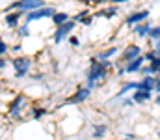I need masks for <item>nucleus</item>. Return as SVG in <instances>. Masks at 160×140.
Wrapping results in <instances>:
<instances>
[{"mask_svg": "<svg viewBox=\"0 0 160 140\" xmlns=\"http://www.w3.org/2000/svg\"><path fill=\"white\" fill-rule=\"evenodd\" d=\"M155 92L160 95V79H158V77H157V82H155Z\"/></svg>", "mask_w": 160, "mask_h": 140, "instance_id": "a878e982", "label": "nucleus"}, {"mask_svg": "<svg viewBox=\"0 0 160 140\" xmlns=\"http://www.w3.org/2000/svg\"><path fill=\"white\" fill-rule=\"evenodd\" d=\"M155 82H157V77H142V80L138 82V90L155 92Z\"/></svg>", "mask_w": 160, "mask_h": 140, "instance_id": "4468645a", "label": "nucleus"}, {"mask_svg": "<svg viewBox=\"0 0 160 140\" xmlns=\"http://www.w3.org/2000/svg\"><path fill=\"white\" fill-rule=\"evenodd\" d=\"M47 114H48V110L43 108V106H34V108H32V118H34V120H39V118L47 116Z\"/></svg>", "mask_w": 160, "mask_h": 140, "instance_id": "aec40b11", "label": "nucleus"}, {"mask_svg": "<svg viewBox=\"0 0 160 140\" xmlns=\"http://www.w3.org/2000/svg\"><path fill=\"white\" fill-rule=\"evenodd\" d=\"M151 50H153L155 58H157V60L160 62V39H158V41H155V43H153V49H151Z\"/></svg>", "mask_w": 160, "mask_h": 140, "instance_id": "5701e85b", "label": "nucleus"}, {"mask_svg": "<svg viewBox=\"0 0 160 140\" xmlns=\"http://www.w3.org/2000/svg\"><path fill=\"white\" fill-rule=\"evenodd\" d=\"M143 54V49L138 45V43H130V45L125 47V50H121V62L123 64H128L136 58H140Z\"/></svg>", "mask_w": 160, "mask_h": 140, "instance_id": "423d86ee", "label": "nucleus"}, {"mask_svg": "<svg viewBox=\"0 0 160 140\" xmlns=\"http://www.w3.org/2000/svg\"><path fill=\"white\" fill-rule=\"evenodd\" d=\"M134 90H138V82H127V84H123L121 86V90L116 93V99H119V97H125L128 92H134Z\"/></svg>", "mask_w": 160, "mask_h": 140, "instance_id": "a211bd4d", "label": "nucleus"}, {"mask_svg": "<svg viewBox=\"0 0 160 140\" xmlns=\"http://www.w3.org/2000/svg\"><path fill=\"white\" fill-rule=\"evenodd\" d=\"M9 50H11V45L4 38H0V58H6L9 54Z\"/></svg>", "mask_w": 160, "mask_h": 140, "instance_id": "6ab92c4d", "label": "nucleus"}, {"mask_svg": "<svg viewBox=\"0 0 160 140\" xmlns=\"http://www.w3.org/2000/svg\"><path fill=\"white\" fill-rule=\"evenodd\" d=\"M26 103H28V99H26V95H24V93L15 95V97H13V101L8 105V114H9L11 118L19 120V118H21V114H22V108L26 106Z\"/></svg>", "mask_w": 160, "mask_h": 140, "instance_id": "39448f33", "label": "nucleus"}, {"mask_svg": "<svg viewBox=\"0 0 160 140\" xmlns=\"http://www.w3.org/2000/svg\"><path fill=\"white\" fill-rule=\"evenodd\" d=\"M130 99H132L136 105H143V103H147V101H151V99H153V92L134 90V92H132V95H130Z\"/></svg>", "mask_w": 160, "mask_h": 140, "instance_id": "f8f14e48", "label": "nucleus"}, {"mask_svg": "<svg viewBox=\"0 0 160 140\" xmlns=\"http://www.w3.org/2000/svg\"><path fill=\"white\" fill-rule=\"evenodd\" d=\"M149 15H151L149 9H138V11H134V13H130V15L125 17V24H127V26H136V24L147 21Z\"/></svg>", "mask_w": 160, "mask_h": 140, "instance_id": "1a4fd4ad", "label": "nucleus"}, {"mask_svg": "<svg viewBox=\"0 0 160 140\" xmlns=\"http://www.w3.org/2000/svg\"><path fill=\"white\" fill-rule=\"evenodd\" d=\"M155 103H157V105L160 106V95H157V97H155Z\"/></svg>", "mask_w": 160, "mask_h": 140, "instance_id": "7c9ffc66", "label": "nucleus"}, {"mask_svg": "<svg viewBox=\"0 0 160 140\" xmlns=\"http://www.w3.org/2000/svg\"><path fill=\"white\" fill-rule=\"evenodd\" d=\"M108 2H114V4H125V2H128V0H108Z\"/></svg>", "mask_w": 160, "mask_h": 140, "instance_id": "c85d7f7f", "label": "nucleus"}, {"mask_svg": "<svg viewBox=\"0 0 160 140\" xmlns=\"http://www.w3.org/2000/svg\"><path fill=\"white\" fill-rule=\"evenodd\" d=\"M67 39H69V45H71V47H78L80 45V39L77 38V36H69Z\"/></svg>", "mask_w": 160, "mask_h": 140, "instance_id": "b1692460", "label": "nucleus"}, {"mask_svg": "<svg viewBox=\"0 0 160 140\" xmlns=\"http://www.w3.org/2000/svg\"><path fill=\"white\" fill-rule=\"evenodd\" d=\"M112 69H114V64H112L110 60L101 62V60H95V58L91 56L89 67H88V73H86V88L93 90L99 82H102V80L108 77V73H110Z\"/></svg>", "mask_w": 160, "mask_h": 140, "instance_id": "f257e3e1", "label": "nucleus"}, {"mask_svg": "<svg viewBox=\"0 0 160 140\" xmlns=\"http://www.w3.org/2000/svg\"><path fill=\"white\" fill-rule=\"evenodd\" d=\"M118 52H119V49H118L116 45H112V47H106L104 50H99V52H97L93 58H95V60H101V62H104V60H112V58H114Z\"/></svg>", "mask_w": 160, "mask_h": 140, "instance_id": "ddd939ff", "label": "nucleus"}, {"mask_svg": "<svg viewBox=\"0 0 160 140\" xmlns=\"http://www.w3.org/2000/svg\"><path fill=\"white\" fill-rule=\"evenodd\" d=\"M30 24H26V23H22L19 28H17V36L19 38H28L30 36V28H28Z\"/></svg>", "mask_w": 160, "mask_h": 140, "instance_id": "412c9836", "label": "nucleus"}, {"mask_svg": "<svg viewBox=\"0 0 160 140\" xmlns=\"http://www.w3.org/2000/svg\"><path fill=\"white\" fill-rule=\"evenodd\" d=\"M6 64H8V62H6V58H0V69H4V67H6Z\"/></svg>", "mask_w": 160, "mask_h": 140, "instance_id": "bb28decb", "label": "nucleus"}, {"mask_svg": "<svg viewBox=\"0 0 160 140\" xmlns=\"http://www.w3.org/2000/svg\"><path fill=\"white\" fill-rule=\"evenodd\" d=\"M143 65H145V58H143V54H142L140 58H136V60H132V62H128V64H125V65H123V67H125V75L140 73Z\"/></svg>", "mask_w": 160, "mask_h": 140, "instance_id": "9d476101", "label": "nucleus"}, {"mask_svg": "<svg viewBox=\"0 0 160 140\" xmlns=\"http://www.w3.org/2000/svg\"><path fill=\"white\" fill-rule=\"evenodd\" d=\"M118 11H119V9H118V6H104V8H102V9H99L95 15H97V17H106V19H112L114 15H118Z\"/></svg>", "mask_w": 160, "mask_h": 140, "instance_id": "f3484780", "label": "nucleus"}, {"mask_svg": "<svg viewBox=\"0 0 160 140\" xmlns=\"http://www.w3.org/2000/svg\"><path fill=\"white\" fill-rule=\"evenodd\" d=\"M11 50H13V52H19V50H22V47H21V45H15V47H11Z\"/></svg>", "mask_w": 160, "mask_h": 140, "instance_id": "cd10ccee", "label": "nucleus"}, {"mask_svg": "<svg viewBox=\"0 0 160 140\" xmlns=\"http://www.w3.org/2000/svg\"><path fill=\"white\" fill-rule=\"evenodd\" d=\"M75 28H77V23H75L73 19L67 21V23H63V24H60V26H56V30H54V34H52L54 43H62L63 39H67V38L73 34Z\"/></svg>", "mask_w": 160, "mask_h": 140, "instance_id": "20e7f679", "label": "nucleus"}, {"mask_svg": "<svg viewBox=\"0 0 160 140\" xmlns=\"http://www.w3.org/2000/svg\"><path fill=\"white\" fill-rule=\"evenodd\" d=\"M91 23H93V17H91V15H88V17H84V19L80 21V24H84V26H89Z\"/></svg>", "mask_w": 160, "mask_h": 140, "instance_id": "393cba45", "label": "nucleus"}, {"mask_svg": "<svg viewBox=\"0 0 160 140\" xmlns=\"http://www.w3.org/2000/svg\"><path fill=\"white\" fill-rule=\"evenodd\" d=\"M67 21H71V15H69L67 11H56V13L50 17V23H52L54 26H60V24H63V23H67Z\"/></svg>", "mask_w": 160, "mask_h": 140, "instance_id": "2eb2a0df", "label": "nucleus"}, {"mask_svg": "<svg viewBox=\"0 0 160 140\" xmlns=\"http://www.w3.org/2000/svg\"><path fill=\"white\" fill-rule=\"evenodd\" d=\"M151 28H153V24H151L149 21H143V23H140V24L132 26V34H134L136 38L143 39V38H147V36H149V30H151Z\"/></svg>", "mask_w": 160, "mask_h": 140, "instance_id": "9b49d317", "label": "nucleus"}, {"mask_svg": "<svg viewBox=\"0 0 160 140\" xmlns=\"http://www.w3.org/2000/svg\"><path fill=\"white\" fill-rule=\"evenodd\" d=\"M123 140H136V138H134L132 135H125V138H123Z\"/></svg>", "mask_w": 160, "mask_h": 140, "instance_id": "c756f323", "label": "nucleus"}, {"mask_svg": "<svg viewBox=\"0 0 160 140\" xmlns=\"http://www.w3.org/2000/svg\"><path fill=\"white\" fill-rule=\"evenodd\" d=\"M149 39H153V41H158L160 39V24H157V26H153L151 30H149V36H147Z\"/></svg>", "mask_w": 160, "mask_h": 140, "instance_id": "4be33fe9", "label": "nucleus"}, {"mask_svg": "<svg viewBox=\"0 0 160 140\" xmlns=\"http://www.w3.org/2000/svg\"><path fill=\"white\" fill-rule=\"evenodd\" d=\"M26 13L21 11V9H15V11H9V13H4V24L11 30H17L21 26V21Z\"/></svg>", "mask_w": 160, "mask_h": 140, "instance_id": "0eeeda50", "label": "nucleus"}, {"mask_svg": "<svg viewBox=\"0 0 160 140\" xmlns=\"http://www.w3.org/2000/svg\"><path fill=\"white\" fill-rule=\"evenodd\" d=\"M91 133H93V137L97 140H102L106 137V133H108V125L106 123H95L93 129H91Z\"/></svg>", "mask_w": 160, "mask_h": 140, "instance_id": "dca6fc26", "label": "nucleus"}, {"mask_svg": "<svg viewBox=\"0 0 160 140\" xmlns=\"http://www.w3.org/2000/svg\"><path fill=\"white\" fill-rule=\"evenodd\" d=\"M56 11H58V9H56V8H52V6H43V8H39V9H36V11H30V13H26L22 23H26V24H32V23H36V21L50 19V17H52Z\"/></svg>", "mask_w": 160, "mask_h": 140, "instance_id": "7ed1b4c3", "label": "nucleus"}, {"mask_svg": "<svg viewBox=\"0 0 160 140\" xmlns=\"http://www.w3.org/2000/svg\"><path fill=\"white\" fill-rule=\"evenodd\" d=\"M11 67H13V71H15V77H17V79H22V77L28 75V71H30V67H32V58H30V56H24V54L15 56V58L11 60Z\"/></svg>", "mask_w": 160, "mask_h": 140, "instance_id": "f03ea898", "label": "nucleus"}, {"mask_svg": "<svg viewBox=\"0 0 160 140\" xmlns=\"http://www.w3.org/2000/svg\"><path fill=\"white\" fill-rule=\"evenodd\" d=\"M89 95H91V90H89V88H86V86H78V90L73 93L69 99H65L63 105H80V103H86V101L89 99Z\"/></svg>", "mask_w": 160, "mask_h": 140, "instance_id": "6e6552de", "label": "nucleus"}]
</instances>
